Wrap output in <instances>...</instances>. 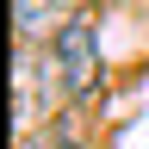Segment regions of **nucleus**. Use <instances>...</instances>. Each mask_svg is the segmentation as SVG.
I'll use <instances>...</instances> for the list:
<instances>
[{
	"instance_id": "2",
	"label": "nucleus",
	"mask_w": 149,
	"mask_h": 149,
	"mask_svg": "<svg viewBox=\"0 0 149 149\" xmlns=\"http://www.w3.org/2000/svg\"><path fill=\"white\" fill-rule=\"evenodd\" d=\"M81 0H19V31L25 37H44L50 25H68Z\"/></svg>"
},
{
	"instance_id": "1",
	"label": "nucleus",
	"mask_w": 149,
	"mask_h": 149,
	"mask_svg": "<svg viewBox=\"0 0 149 149\" xmlns=\"http://www.w3.org/2000/svg\"><path fill=\"white\" fill-rule=\"evenodd\" d=\"M100 87V31L81 13L68 25H56L50 56H44V100H81Z\"/></svg>"
}]
</instances>
